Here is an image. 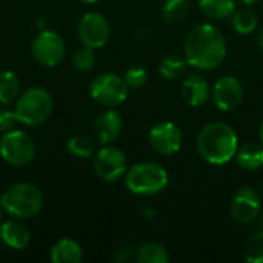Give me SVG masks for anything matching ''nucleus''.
<instances>
[{
	"mask_svg": "<svg viewBox=\"0 0 263 263\" xmlns=\"http://www.w3.org/2000/svg\"><path fill=\"white\" fill-rule=\"evenodd\" d=\"M186 65L188 63H186L185 57H180L177 54H170L165 59H162L160 66H159V72L166 80H176L185 72Z\"/></svg>",
	"mask_w": 263,
	"mask_h": 263,
	"instance_id": "22",
	"label": "nucleus"
},
{
	"mask_svg": "<svg viewBox=\"0 0 263 263\" xmlns=\"http://www.w3.org/2000/svg\"><path fill=\"white\" fill-rule=\"evenodd\" d=\"M149 145L162 156L176 154L183 143V134L180 128L171 122H160L149 131Z\"/></svg>",
	"mask_w": 263,
	"mask_h": 263,
	"instance_id": "11",
	"label": "nucleus"
},
{
	"mask_svg": "<svg viewBox=\"0 0 263 263\" xmlns=\"http://www.w3.org/2000/svg\"><path fill=\"white\" fill-rule=\"evenodd\" d=\"M136 260L140 263H168V250L157 242H146L136 250Z\"/></svg>",
	"mask_w": 263,
	"mask_h": 263,
	"instance_id": "21",
	"label": "nucleus"
},
{
	"mask_svg": "<svg viewBox=\"0 0 263 263\" xmlns=\"http://www.w3.org/2000/svg\"><path fill=\"white\" fill-rule=\"evenodd\" d=\"M231 216L239 223H251L260 214V196L256 190L243 186L236 191L230 206Z\"/></svg>",
	"mask_w": 263,
	"mask_h": 263,
	"instance_id": "12",
	"label": "nucleus"
},
{
	"mask_svg": "<svg viewBox=\"0 0 263 263\" xmlns=\"http://www.w3.org/2000/svg\"><path fill=\"white\" fill-rule=\"evenodd\" d=\"M66 149L69 154L80 157V159H88L94 156V143L85 136L71 137L66 143Z\"/></svg>",
	"mask_w": 263,
	"mask_h": 263,
	"instance_id": "25",
	"label": "nucleus"
},
{
	"mask_svg": "<svg viewBox=\"0 0 263 263\" xmlns=\"http://www.w3.org/2000/svg\"><path fill=\"white\" fill-rule=\"evenodd\" d=\"M31 51L34 59L40 65L52 68L57 63H60L62 59L65 57L66 46L62 35L46 28V29H40L39 34L34 37Z\"/></svg>",
	"mask_w": 263,
	"mask_h": 263,
	"instance_id": "8",
	"label": "nucleus"
},
{
	"mask_svg": "<svg viewBox=\"0 0 263 263\" xmlns=\"http://www.w3.org/2000/svg\"><path fill=\"white\" fill-rule=\"evenodd\" d=\"M168 180L166 170L154 162L136 163L126 174L128 190L137 196H154L166 188Z\"/></svg>",
	"mask_w": 263,
	"mask_h": 263,
	"instance_id": "5",
	"label": "nucleus"
},
{
	"mask_svg": "<svg viewBox=\"0 0 263 263\" xmlns=\"http://www.w3.org/2000/svg\"><path fill=\"white\" fill-rule=\"evenodd\" d=\"M188 12V0H165L162 5V15L166 22H180Z\"/></svg>",
	"mask_w": 263,
	"mask_h": 263,
	"instance_id": "26",
	"label": "nucleus"
},
{
	"mask_svg": "<svg viewBox=\"0 0 263 263\" xmlns=\"http://www.w3.org/2000/svg\"><path fill=\"white\" fill-rule=\"evenodd\" d=\"M199 8L206 17L222 20L236 11V0H199Z\"/></svg>",
	"mask_w": 263,
	"mask_h": 263,
	"instance_id": "19",
	"label": "nucleus"
},
{
	"mask_svg": "<svg viewBox=\"0 0 263 263\" xmlns=\"http://www.w3.org/2000/svg\"><path fill=\"white\" fill-rule=\"evenodd\" d=\"M79 37L85 46L89 48H102L106 45L111 35L109 22L99 12H86L77 26Z\"/></svg>",
	"mask_w": 263,
	"mask_h": 263,
	"instance_id": "10",
	"label": "nucleus"
},
{
	"mask_svg": "<svg viewBox=\"0 0 263 263\" xmlns=\"http://www.w3.org/2000/svg\"><path fill=\"white\" fill-rule=\"evenodd\" d=\"M231 25L239 34H250L257 28V17L251 9H236L231 14Z\"/></svg>",
	"mask_w": 263,
	"mask_h": 263,
	"instance_id": "23",
	"label": "nucleus"
},
{
	"mask_svg": "<svg viewBox=\"0 0 263 263\" xmlns=\"http://www.w3.org/2000/svg\"><path fill=\"white\" fill-rule=\"evenodd\" d=\"M125 82L128 83L129 88H140L146 83L148 80V72L143 66H133L129 68L125 76H123Z\"/></svg>",
	"mask_w": 263,
	"mask_h": 263,
	"instance_id": "28",
	"label": "nucleus"
},
{
	"mask_svg": "<svg viewBox=\"0 0 263 263\" xmlns=\"http://www.w3.org/2000/svg\"><path fill=\"white\" fill-rule=\"evenodd\" d=\"M239 149L236 131L223 122H211L197 136V151L211 165H225Z\"/></svg>",
	"mask_w": 263,
	"mask_h": 263,
	"instance_id": "2",
	"label": "nucleus"
},
{
	"mask_svg": "<svg viewBox=\"0 0 263 263\" xmlns=\"http://www.w3.org/2000/svg\"><path fill=\"white\" fill-rule=\"evenodd\" d=\"M128 83L123 77L114 72L99 74L91 83V97L102 106L114 108L122 105L128 97Z\"/></svg>",
	"mask_w": 263,
	"mask_h": 263,
	"instance_id": "6",
	"label": "nucleus"
},
{
	"mask_svg": "<svg viewBox=\"0 0 263 263\" xmlns=\"http://www.w3.org/2000/svg\"><path fill=\"white\" fill-rule=\"evenodd\" d=\"M211 89L200 74H190L182 83V97L190 106H202L210 99Z\"/></svg>",
	"mask_w": 263,
	"mask_h": 263,
	"instance_id": "15",
	"label": "nucleus"
},
{
	"mask_svg": "<svg viewBox=\"0 0 263 263\" xmlns=\"http://www.w3.org/2000/svg\"><path fill=\"white\" fill-rule=\"evenodd\" d=\"M49 257L54 263H79L83 259V251L76 240L65 237L54 243Z\"/></svg>",
	"mask_w": 263,
	"mask_h": 263,
	"instance_id": "17",
	"label": "nucleus"
},
{
	"mask_svg": "<svg viewBox=\"0 0 263 263\" xmlns=\"http://www.w3.org/2000/svg\"><path fill=\"white\" fill-rule=\"evenodd\" d=\"M0 240L12 250H25L31 240V233L18 219L8 220L0 225Z\"/></svg>",
	"mask_w": 263,
	"mask_h": 263,
	"instance_id": "16",
	"label": "nucleus"
},
{
	"mask_svg": "<svg viewBox=\"0 0 263 263\" xmlns=\"http://www.w3.org/2000/svg\"><path fill=\"white\" fill-rule=\"evenodd\" d=\"M243 3H247V5H256V3H259V2H262V0H242Z\"/></svg>",
	"mask_w": 263,
	"mask_h": 263,
	"instance_id": "33",
	"label": "nucleus"
},
{
	"mask_svg": "<svg viewBox=\"0 0 263 263\" xmlns=\"http://www.w3.org/2000/svg\"><path fill=\"white\" fill-rule=\"evenodd\" d=\"M122 126H123V122H122L120 114L111 108L102 112L94 122V131L102 145H108L114 142L122 133Z\"/></svg>",
	"mask_w": 263,
	"mask_h": 263,
	"instance_id": "14",
	"label": "nucleus"
},
{
	"mask_svg": "<svg viewBox=\"0 0 263 263\" xmlns=\"http://www.w3.org/2000/svg\"><path fill=\"white\" fill-rule=\"evenodd\" d=\"M0 208L18 220L32 219L43 208V194L35 185L18 182L0 196Z\"/></svg>",
	"mask_w": 263,
	"mask_h": 263,
	"instance_id": "3",
	"label": "nucleus"
},
{
	"mask_svg": "<svg viewBox=\"0 0 263 263\" xmlns=\"http://www.w3.org/2000/svg\"><path fill=\"white\" fill-rule=\"evenodd\" d=\"M242 97H243V88L236 77L225 76L214 83L213 100L220 111H233L240 105Z\"/></svg>",
	"mask_w": 263,
	"mask_h": 263,
	"instance_id": "13",
	"label": "nucleus"
},
{
	"mask_svg": "<svg viewBox=\"0 0 263 263\" xmlns=\"http://www.w3.org/2000/svg\"><path fill=\"white\" fill-rule=\"evenodd\" d=\"M17 119H15V114L14 111H9V109H0V134H6L9 133L11 129H14V125H15Z\"/></svg>",
	"mask_w": 263,
	"mask_h": 263,
	"instance_id": "29",
	"label": "nucleus"
},
{
	"mask_svg": "<svg viewBox=\"0 0 263 263\" xmlns=\"http://www.w3.org/2000/svg\"><path fill=\"white\" fill-rule=\"evenodd\" d=\"M260 140H262V145H263V122H262V125H260Z\"/></svg>",
	"mask_w": 263,
	"mask_h": 263,
	"instance_id": "35",
	"label": "nucleus"
},
{
	"mask_svg": "<svg viewBox=\"0 0 263 263\" xmlns=\"http://www.w3.org/2000/svg\"><path fill=\"white\" fill-rule=\"evenodd\" d=\"M35 156V143L29 134L11 129L0 140V157L12 166H25Z\"/></svg>",
	"mask_w": 263,
	"mask_h": 263,
	"instance_id": "7",
	"label": "nucleus"
},
{
	"mask_svg": "<svg viewBox=\"0 0 263 263\" xmlns=\"http://www.w3.org/2000/svg\"><path fill=\"white\" fill-rule=\"evenodd\" d=\"M243 256L247 262L263 263V230L248 237L243 247Z\"/></svg>",
	"mask_w": 263,
	"mask_h": 263,
	"instance_id": "24",
	"label": "nucleus"
},
{
	"mask_svg": "<svg viewBox=\"0 0 263 263\" xmlns=\"http://www.w3.org/2000/svg\"><path fill=\"white\" fill-rule=\"evenodd\" d=\"M236 160L240 168L247 171H256L263 166V146L250 142L242 145L236 153Z\"/></svg>",
	"mask_w": 263,
	"mask_h": 263,
	"instance_id": "18",
	"label": "nucleus"
},
{
	"mask_svg": "<svg viewBox=\"0 0 263 263\" xmlns=\"http://www.w3.org/2000/svg\"><path fill=\"white\" fill-rule=\"evenodd\" d=\"M82 2H85V3H94V2H97V0H82Z\"/></svg>",
	"mask_w": 263,
	"mask_h": 263,
	"instance_id": "36",
	"label": "nucleus"
},
{
	"mask_svg": "<svg viewBox=\"0 0 263 263\" xmlns=\"http://www.w3.org/2000/svg\"><path fill=\"white\" fill-rule=\"evenodd\" d=\"M128 170L126 156L116 146H103L94 154V171L105 182L119 180Z\"/></svg>",
	"mask_w": 263,
	"mask_h": 263,
	"instance_id": "9",
	"label": "nucleus"
},
{
	"mask_svg": "<svg viewBox=\"0 0 263 263\" xmlns=\"http://www.w3.org/2000/svg\"><path fill=\"white\" fill-rule=\"evenodd\" d=\"M0 225H2V208H0Z\"/></svg>",
	"mask_w": 263,
	"mask_h": 263,
	"instance_id": "37",
	"label": "nucleus"
},
{
	"mask_svg": "<svg viewBox=\"0 0 263 263\" xmlns=\"http://www.w3.org/2000/svg\"><path fill=\"white\" fill-rule=\"evenodd\" d=\"M257 42H259V46L263 49V28L259 31V35H257Z\"/></svg>",
	"mask_w": 263,
	"mask_h": 263,
	"instance_id": "32",
	"label": "nucleus"
},
{
	"mask_svg": "<svg viewBox=\"0 0 263 263\" xmlns=\"http://www.w3.org/2000/svg\"><path fill=\"white\" fill-rule=\"evenodd\" d=\"M257 219H259V227H260V228L263 230V213L262 211H260V214H259V217H257Z\"/></svg>",
	"mask_w": 263,
	"mask_h": 263,
	"instance_id": "34",
	"label": "nucleus"
},
{
	"mask_svg": "<svg viewBox=\"0 0 263 263\" xmlns=\"http://www.w3.org/2000/svg\"><path fill=\"white\" fill-rule=\"evenodd\" d=\"M142 211H143V216H145V217H148V219H154V210H153L151 206H146V208L143 206V208H142Z\"/></svg>",
	"mask_w": 263,
	"mask_h": 263,
	"instance_id": "31",
	"label": "nucleus"
},
{
	"mask_svg": "<svg viewBox=\"0 0 263 263\" xmlns=\"http://www.w3.org/2000/svg\"><path fill=\"white\" fill-rule=\"evenodd\" d=\"M96 65V52L94 48L89 46H82L80 49H77L72 55V66L76 71L79 72H88L94 68Z\"/></svg>",
	"mask_w": 263,
	"mask_h": 263,
	"instance_id": "27",
	"label": "nucleus"
},
{
	"mask_svg": "<svg viewBox=\"0 0 263 263\" xmlns=\"http://www.w3.org/2000/svg\"><path fill=\"white\" fill-rule=\"evenodd\" d=\"M133 257H136V250L131 245H123L122 248H119L114 254V260L116 262L125 263L131 260Z\"/></svg>",
	"mask_w": 263,
	"mask_h": 263,
	"instance_id": "30",
	"label": "nucleus"
},
{
	"mask_svg": "<svg viewBox=\"0 0 263 263\" xmlns=\"http://www.w3.org/2000/svg\"><path fill=\"white\" fill-rule=\"evenodd\" d=\"M183 52L190 66L210 71L225 60L227 42L219 28L210 23H200L186 34Z\"/></svg>",
	"mask_w": 263,
	"mask_h": 263,
	"instance_id": "1",
	"label": "nucleus"
},
{
	"mask_svg": "<svg viewBox=\"0 0 263 263\" xmlns=\"http://www.w3.org/2000/svg\"><path fill=\"white\" fill-rule=\"evenodd\" d=\"M0 196H2V194H0Z\"/></svg>",
	"mask_w": 263,
	"mask_h": 263,
	"instance_id": "38",
	"label": "nucleus"
},
{
	"mask_svg": "<svg viewBox=\"0 0 263 263\" xmlns=\"http://www.w3.org/2000/svg\"><path fill=\"white\" fill-rule=\"evenodd\" d=\"M20 96V80L15 72L9 69L0 71V103L8 105L18 99Z\"/></svg>",
	"mask_w": 263,
	"mask_h": 263,
	"instance_id": "20",
	"label": "nucleus"
},
{
	"mask_svg": "<svg viewBox=\"0 0 263 263\" xmlns=\"http://www.w3.org/2000/svg\"><path fill=\"white\" fill-rule=\"evenodd\" d=\"M52 108L54 102L51 94L42 86H32L18 96L14 114L17 122L28 126H37L49 119Z\"/></svg>",
	"mask_w": 263,
	"mask_h": 263,
	"instance_id": "4",
	"label": "nucleus"
}]
</instances>
